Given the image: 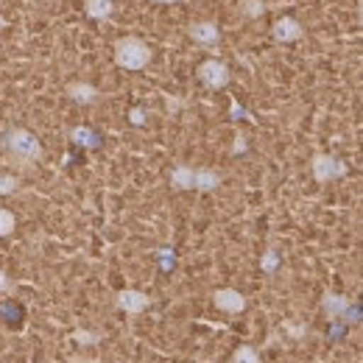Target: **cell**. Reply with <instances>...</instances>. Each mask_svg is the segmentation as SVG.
Masks as SVG:
<instances>
[{"label":"cell","instance_id":"cell-1","mask_svg":"<svg viewBox=\"0 0 363 363\" xmlns=\"http://www.w3.org/2000/svg\"><path fill=\"white\" fill-rule=\"evenodd\" d=\"M0 145L6 148L9 157L26 162V165H34L45 157V148L43 143L37 140V135H31L28 129H9L6 135L0 137Z\"/></svg>","mask_w":363,"mask_h":363},{"label":"cell","instance_id":"cell-2","mask_svg":"<svg viewBox=\"0 0 363 363\" xmlns=\"http://www.w3.org/2000/svg\"><path fill=\"white\" fill-rule=\"evenodd\" d=\"M112 56H115V65L121 70H145L151 62V48L140 37H121L112 45Z\"/></svg>","mask_w":363,"mask_h":363},{"label":"cell","instance_id":"cell-3","mask_svg":"<svg viewBox=\"0 0 363 363\" xmlns=\"http://www.w3.org/2000/svg\"><path fill=\"white\" fill-rule=\"evenodd\" d=\"M311 171L318 184H330V182L347 177V162H341V157L335 154H316L311 162Z\"/></svg>","mask_w":363,"mask_h":363},{"label":"cell","instance_id":"cell-4","mask_svg":"<svg viewBox=\"0 0 363 363\" xmlns=\"http://www.w3.org/2000/svg\"><path fill=\"white\" fill-rule=\"evenodd\" d=\"M196 76H199V82H201L204 87H210V90H224L229 84V79H232L229 67L221 59H207V62H201V65L196 67Z\"/></svg>","mask_w":363,"mask_h":363},{"label":"cell","instance_id":"cell-5","mask_svg":"<svg viewBox=\"0 0 363 363\" xmlns=\"http://www.w3.org/2000/svg\"><path fill=\"white\" fill-rule=\"evenodd\" d=\"M187 37L199 48H204V50H216V48L221 45V28H218V23H213V20L190 23V26H187Z\"/></svg>","mask_w":363,"mask_h":363},{"label":"cell","instance_id":"cell-6","mask_svg":"<svg viewBox=\"0 0 363 363\" xmlns=\"http://www.w3.org/2000/svg\"><path fill=\"white\" fill-rule=\"evenodd\" d=\"M272 37L279 45H288V43H299L305 37V26L296 20V17H277L272 23Z\"/></svg>","mask_w":363,"mask_h":363},{"label":"cell","instance_id":"cell-7","mask_svg":"<svg viewBox=\"0 0 363 363\" xmlns=\"http://www.w3.org/2000/svg\"><path fill=\"white\" fill-rule=\"evenodd\" d=\"M213 305L221 311V313H229V316H238L246 311V296L235 288H218L213 291Z\"/></svg>","mask_w":363,"mask_h":363},{"label":"cell","instance_id":"cell-8","mask_svg":"<svg viewBox=\"0 0 363 363\" xmlns=\"http://www.w3.org/2000/svg\"><path fill=\"white\" fill-rule=\"evenodd\" d=\"M115 305H118L123 313H129V316H137V313H143V311L151 305V299H148L143 291H137V288H126V291H121V294H118Z\"/></svg>","mask_w":363,"mask_h":363},{"label":"cell","instance_id":"cell-9","mask_svg":"<svg viewBox=\"0 0 363 363\" xmlns=\"http://www.w3.org/2000/svg\"><path fill=\"white\" fill-rule=\"evenodd\" d=\"M321 308H324L327 318H333V321L350 318V311H352L350 299H347V296H341V294H333V291H327V294L321 296Z\"/></svg>","mask_w":363,"mask_h":363},{"label":"cell","instance_id":"cell-10","mask_svg":"<svg viewBox=\"0 0 363 363\" xmlns=\"http://www.w3.org/2000/svg\"><path fill=\"white\" fill-rule=\"evenodd\" d=\"M65 92H67V98H70L73 104H79V106H92V104H98V98H101L98 87L90 84V82H70Z\"/></svg>","mask_w":363,"mask_h":363},{"label":"cell","instance_id":"cell-11","mask_svg":"<svg viewBox=\"0 0 363 363\" xmlns=\"http://www.w3.org/2000/svg\"><path fill=\"white\" fill-rule=\"evenodd\" d=\"M221 182H224V174H218L213 168H196V174H193V190L213 193V190L221 187Z\"/></svg>","mask_w":363,"mask_h":363},{"label":"cell","instance_id":"cell-12","mask_svg":"<svg viewBox=\"0 0 363 363\" xmlns=\"http://www.w3.org/2000/svg\"><path fill=\"white\" fill-rule=\"evenodd\" d=\"M84 14L90 20H109L115 14V0H84Z\"/></svg>","mask_w":363,"mask_h":363},{"label":"cell","instance_id":"cell-13","mask_svg":"<svg viewBox=\"0 0 363 363\" xmlns=\"http://www.w3.org/2000/svg\"><path fill=\"white\" fill-rule=\"evenodd\" d=\"M193 174H196V168L179 162V165L171 168V184H174L177 190H193Z\"/></svg>","mask_w":363,"mask_h":363},{"label":"cell","instance_id":"cell-14","mask_svg":"<svg viewBox=\"0 0 363 363\" xmlns=\"http://www.w3.org/2000/svg\"><path fill=\"white\" fill-rule=\"evenodd\" d=\"M70 140H73L76 145H84V148H98V140H101V137L95 135L92 129H87V126H76V129L70 132Z\"/></svg>","mask_w":363,"mask_h":363},{"label":"cell","instance_id":"cell-15","mask_svg":"<svg viewBox=\"0 0 363 363\" xmlns=\"http://www.w3.org/2000/svg\"><path fill=\"white\" fill-rule=\"evenodd\" d=\"M266 0H240V11L249 17V20H257V17H263L266 14Z\"/></svg>","mask_w":363,"mask_h":363},{"label":"cell","instance_id":"cell-16","mask_svg":"<svg viewBox=\"0 0 363 363\" xmlns=\"http://www.w3.org/2000/svg\"><path fill=\"white\" fill-rule=\"evenodd\" d=\"M232 363H260V352H257L255 347L243 344V347H238V350H235V355H232Z\"/></svg>","mask_w":363,"mask_h":363},{"label":"cell","instance_id":"cell-17","mask_svg":"<svg viewBox=\"0 0 363 363\" xmlns=\"http://www.w3.org/2000/svg\"><path fill=\"white\" fill-rule=\"evenodd\" d=\"M277 269H279V252H277V249H269V252L263 255V260H260V272L274 274Z\"/></svg>","mask_w":363,"mask_h":363},{"label":"cell","instance_id":"cell-18","mask_svg":"<svg viewBox=\"0 0 363 363\" xmlns=\"http://www.w3.org/2000/svg\"><path fill=\"white\" fill-rule=\"evenodd\" d=\"M17 227V218H14V213H9V210H3L0 207V238H6V235H11Z\"/></svg>","mask_w":363,"mask_h":363},{"label":"cell","instance_id":"cell-19","mask_svg":"<svg viewBox=\"0 0 363 363\" xmlns=\"http://www.w3.org/2000/svg\"><path fill=\"white\" fill-rule=\"evenodd\" d=\"M17 187H20V182L11 174H0V196H11V193H17Z\"/></svg>","mask_w":363,"mask_h":363},{"label":"cell","instance_id":"cell-20","mask_svg":"<svg viewBox=\"0 0 363 363\" xmlns=\"http://www.w3.org/2000/svg\"><path fill=\"white\" fill-rule=\"evenodd\" d=\"M73 338H76L79 344H95V341H98V333H76Z\"/></svg>","mask_w":363,"mask_h":363},{"label":"cell","instance_id":"cell-21","mask_svg":"<svg viewBox=\"0 0 363 363\" xmlns=\"http://www.w3.org/2000/svg\"><path fill=\"white\" fill-rule=\"evenodd\" d=\"M129 121H132L135 126H143V123H145V112H143V109L137 106V109H132V115H129Z\"/></svg>","mask_w":363,"mask_h":363},{"label":"cell","instance_id":"cell-22","mask_svg":"<svg viewBox=\"0 0 363 363\" xmlns=\"http://www.w3.org/2000/svg\"><path fill=\"white\" fill-rule=\"evenodd\" d=\"M232 151H235V154H243V151H246V137H243V135L235 137V145H232Z\"/></svg>","mask_w":363,"mask_h":363},{"label":"cell","instance_id":"cell-23","mask_svg":"<svg viewBox=\"0 0 363 363\" xmlns=\"http://www.w3.org/2000/svg\"><path fill=\"white\" fill-rule=\"evenodd\" d=\"M9 288H11L9 277H6V272H0V291H9Z\"/></svg>","mask_w":363,"mask_h":363},{"label":"cell","instance_id":"cell-24","mask_svg":"<svg viewBox=\"0 0 363 363\" xmlns=\"http://www.w3.org/2000/svg\"><path fill=\"white\" fill-rule=\"evenodd\" d=\"M148 3H157V6H174V3H179V0H148Z\"/></svg>","mask_w":363,"mask_h":363},{"label":"cell","instance_id":"cell-25","mask_svg":"<svg viewBox=\"0 0 363 363\" xmlns=\"http://www.w3.org/2000/svg\"><path fill=\"white\" fill-rule=\"evenodd\" d=\"M6 26H9V20H6L3 14H0V28H6Z\"/></svg>","mask_w":363,"mask_h":363}]
</instances>
